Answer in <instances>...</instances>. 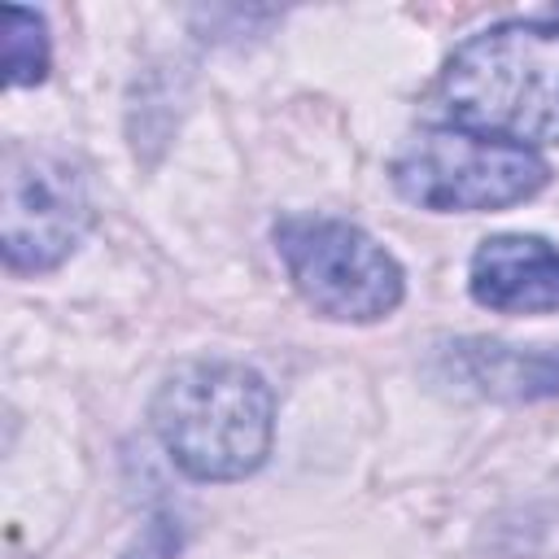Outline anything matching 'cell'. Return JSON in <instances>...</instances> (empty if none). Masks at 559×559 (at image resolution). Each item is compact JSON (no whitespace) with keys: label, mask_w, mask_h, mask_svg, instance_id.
<instances>
[{"label":"cell","mask_w":559,"mask_h":559,"mask_svg":"<svg viewBox=\"0 0 559 559\" xmlns=\"http://www.w3.org/2000/svg\"><path fill=\"white\" fill-rule=\"evenodd\" d=\"M467 293L476 306L498 314L559 310V249L524 231L489 236L467 262Z\"/></svg>","instance_id":"8992f818"},{"label":"cell","mask_w":559,"mask_h":559,"mask_svg":"<svg viewBox=\"0 0 559 559\" xmlns=\"http://www.w3.org/2000/svg\"><path fill=\"white\" fill-rule=\"evenodd\" d=\"M454 362L476 393L489 397H546L559 393V354H524L498 341L454 345Z\"/></svg>","instance_id":"52a82bcc"},{"label":"cell","mask_w":559,"mask_h":559,"mask_svg":"<svg viewBox=\"0 0 559 559\" xmlns=\"http://www.w3.org/2000/svg\"><path fill=\"white\" fill-rule=\"evenodd\" d=\"M179 520L175 515H166V511H157L140 533H135V542L122 550V559H175L179 555Z\"/></svg>","instance_id":"9c48e42d"},{"label":"cell","mask_w":559,"mask_h":559,"mask_svg":"<svg viewBox=\"0 0 559 559\" xmlns=\"http://www.w3.org/2000/svg\"><path fill=\"white\" fill-rule=\"evenodd\" d=\"M275 253L301 301L336 323H376L402 306L397 258L358 223L332 214H284L271 227Z\"/></svg>","instance_id":"277c9868"},{"label":"cell","mask_w":559,"mask_h":559,"mask_svg":"<svg viewBox=\"0 0 559 559\" xmlns=\"http://www.w3.org/2000/svg\"><path fill=\"white\" fill-rule=\"evenodd\" d=\"M92 227V201L83 175L44 148H4V205H0V249L4 266L17 275H39L61 266Z\"/></svg>","instance_id":"5b68a950"},{"label":"cell","mask_w":559,"mask_h":559,"mask_svg":"<svg viewBox=\"0 0 559 559\" xmlns=\"http://www.w3.org/2000/svg\"><path fill=\"white\" fill-rule=\"evenodd\" d=\"M389 175L393 188L419 210L480 214L537 197L550 179V166L533 148L441 122L406 135Z\"/></svg>","instance_id":"3957f363"},{"label":"cell","mask_w":559,"mask_h":559,"mask_svg":"<svg viewBox=\"0 0 559 559\" xmlns=\"http://www.w3.org/2000/svg\"><path fill=\"white\" fill-rule=\"evenodd\" d=\"M48 22L26 4H4V83L35 87L48 74Z\"/></svg>","instance_id":"ba28073f"},{"label":"cell","mask_w":559,"mask_h":559,"mask_svg":"<svg viewBox=\"0 0 559 559\" xmlns=\"http://www.w3.org/2000/svg\"><path fill=\"white\" fill-rule=\"evenodd\" d=\"M148 424L170 463L192 480H245L275 441L271 384L231 358H188L157 384Z\"/></svg>","instance_id":"6da1fadb"},{"label":"cell","mask_w":559,"mask_h":559,"mask_svg":"<svg viewBox=\"0 0 559 559\" xmlns=\"http://www.w3.org/2000/svg\"><path fill=\"white\" fill-rule=\"evenodd\" d=\"M441 100L476 135L559 144V22L515 17L467 35L441 70Z\"/></svg>","instance_id":"7a4b0ae2"}]
</instances>
